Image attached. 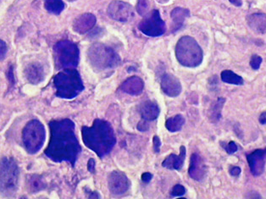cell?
Here are the masks:
<instances>
[{"mask_svg":"<svg viewBox=\"0 0 266 199\" xmlns=\"http://www.w3.org/2000/svg\"><path fill=\"white\" fill-rule=\"evenodd\" d=\"M50 128L51 137L45 154L52 161L69 162L74 166L82 151L75 133V123L70 119L53 120Z\"/></svg>","mask_w":266,"mask_h":199,"instance_id":"obj_1","label":"cell"},{"mask_svg":"<svg viewBox=\"0 0 266 199\" xmlns=\"http://www.w3.org/2000/svg\"><path fill=\"white\" fill-rule=\"evenodd\" d=\"M82 136L86 147L101 158L108 155L116 144L111 125L100 119L94 120L92 126H82Z\"/></svg>","mask_w":266,"mask_h":199,"instance_id":"obj_2","label":"cell"},{"mask_svg":"<svg viewBox=\"0 0 266 199\" xmlns=\"http://www.w3.org/2000/svg\"><path fill=\"white\" fill-rule=\"evenodd\" d=\"M53 84L56 96L65 100L75 99L85 89L79 72L73 68L64 69L57 74L53 77Z\"/></svg>","mask_w":266,"mask_h":199,"instance_id":"obj_3","label":"cell"},{"mask_svg":"<svg viewBox=\"0 0 266 199\" xmlns=\"http://www.w3.org/2000/svg\"><path fill=\"white\" fill-rule=\"evenodd\" d=\"M88 56L91 66L98 71L114 69L120 63V55L104 44H93L88 50Z\"/></svg>","mask_w":266,"mask_h":199,"instance_id":"obj_4","label":"cell"},{"mask_svg":"<svg viewBox=\"0 0 266 199\" xmlns=\"http://www.w3.org/2000/svg\"><path fill=\"white\" fill-rule=\"evenodd\" d=\"M176 57L181 65L194 68L202 64L204 53L194 38L184 36L176 44Z\"/></svg>","mask_w":266,"mask_h":199,"instance_id":"obj_5","label":"cell"},{"mask_svg":"<svg viewBox=\"0 0 266 199\" xmlns=\"http://www.w3.org/2000/svg\"><path fill=\"white\" fill-rule=\"evenodd\" d=\"M19 168L11 158L0 159V194L11 196L15 194L19 182Z\"/></svg>","mask_w":266,"mask_h":199,"instance_id":"obj_6","label":"cell"},{"mask_svg":"<svg viewBox=\"0 0 266 199\" xmlns=\"http://www.w3.org/2000/svg\"><path fill=\"white\" fill-rule=\"evenodd\" d=\"M79 49L68 40L59 41L53 47V56L58 69L76 68L79 64Z\"/></svg>","mask_w":266,"mask_h":199,"instance_id":"obj_7","label":"cell"},{"mask_svg":"<svg viewBox=\"0 0 266 199\" xmlns=\"http://www.w3.org/2000/svg\"><path fill=\"white\" fill-rule=\"evenodd\" d=\"M46 138L45 128L38 120H32L25 126L22 132L24 147L27 152L34 154L44 146Z\"/></svg>","mask_w":266,"mask_h":199,"instance_id":"obj_8","label":"cell"},{"mask_svg":"<svg viewBox=\"0 0 266 199\" xmlns=\"http://www.w3.org/2000/svg\"><path fill=\"white\" fill-rule=\"evenodd\" d=\"M138 27L144 35L153 38L160 37L165 33V23L157 9H154L150 13H148L140 23L138 24Z\"/></svg>","mask_w":266,"mask_h":199,"instance_id":"obj_9","label":"cell"},{"mask_svg":"<svg viewBox=\"0 0 266 199\" xmlns=\"http://www.w3.org/2000/svg\"><path fill=\"white\" fill-rule=\"evenodd\" d=\"M107 13L111 19L122 23L132 21L135 15L133 7L130 3L120 0L112 1L108 5Z\"/></svg>","mask_w":266,"mask_h":199,"instance_id":"obj_10","label":"cell"},{"mask_svg":"<svg viewBox=\"0 0 266 199\" xmlns=\"http://www.w3.org/2000/svg\"><path fill=\"white\" fill-rule=\"evenodd\" d=\"M108 189L114 196L126 194L131 187V182L126 174L121 171H112L108 176Z\"/></svg>","mask_w":266,"mask_h":199,"instance_id":"obj_11","label":"cell"},{"mask_svg":"<svg viewBox=\"0 0 266 199\" xmlns=\"http://www.w3.org/2000/svg\"><path fill=\"white\" fill-rule=\"evenodd\" d=\"M247 160L252 175L254 176H261L263 174L266 166V148L263 149L255 150L251 153L247 154Z\"/></svg>","mask_w":266,"mask_h":199,"instance_id":"obj_12","label":"cell"},{"mask_svg":"<svg viewBox=\"0 0 266 199\" xmlns=\"http://www.w3.org/2000/svg\"><path fill=\"white\" fill-rule=\"evenodd\" d=\"M160 87L163 93L169 97H177L182 91L181 82L170 74H164L161 77Z\"/></svg>","mask_w":266,"mask_h":199,"instance_id":"obj_13","label":"cell"},{"mask_svg":"<svg viewBox=\"0 0 266 199\" xmlns=\"http://www.w3.org/2000/svg\"><path fill=\"white\" fill-rule=\"evenodd\" d=\"M207 172V168L201 156L198 153H193L190 158V166L188 174L191 178L195 181H201Z\"/></svg>","mask_w":266,"mask_h":199,"instance_id":"obj_14","label":"cell"},{"mask_svg":"<svg viewBox=\"0 0 266 199\" xmlns=\"http://www.w3.org/2000/svg\"><path fill=\"white\" fill-rule=\"evenodd\" d=\"M95 15L91 13H85L77 16L72 24V27L76 33L84 34L88 33L96 24Z\"/></svg>","mask_w":266,"mask_h":199,"instance_id":"obj_15","label":"cell"},{"mask_svg":"<svg viewBox=\"0 0 266 199\" xmlns=\"http://www.w3.org/2000/svg\"><path fill=\"white\" fill-rule=\"evenodd\" d=\"M144 82L138 76H132L129 77L125 82H123L120 89L124 93L132 95V96H138L144 91Z\"/></svg>","mask_w":266,"mask_h":199,"instance_id":"obj_16","label":"cell"},{"mask_svg":"<svg viewBox=\"0 0 266 199\" xmlns=\"http://www.w3.org/2000/svg\"><path fill=\"white\" fill-rule=\"evenodd\" d=\"M186 152H187V150H186L185 146H181L180 148L179 155L171 153V154L165 158V159L162 163V165L164 168L169 169V170H181L182 166H183V164H184Z\"/></svg>","mask_w":266,"mask_h":199,"instance_id":"obj_17","label":"cell"},{"mask_svg":"<svg viewBox=\"0 0 266 199\" xmlns=\"http://www.w3.org/2000/svg\"><path fill=\"white\" fill-rule=\"evenodd\" d=\"M139 113L143 120L149 122L156 120L159 117V115L160 114V108L156 102L148 100L141 104Z\"/></svg>","mask_w":266,"mask_h":199,"instance_id":"obj_18","label":"cell"},{"mask_svg":"<svg viewBox=\"0 0 266 199\" xmlns=\"http://www.w3.org/2000/svg\"><path fill=\"white\" fill-rule=\"evenodd\" d=\"M248 25L250 29L259 34L266 33V14L255 13L249 15L247 18Z\"/></svg>","mask_w":266,"mask_h":199,"instance_id":"obj_19","label":"cell"},{"mask_svg":"<svg viewBox=\"0 0 266 199\" xmlns=\"http://www.w3.org/2000/svg\"><path fill=\"white\" fill-rule=\"evenodd\" d=\"M25 76L32 84H39L44 81L45 76L44 68L38 63L30 64L25 69Z\"/></svg>","mask_w":266,"mask_h":199,"instance_id":"obj_20","label":"cell"},{"mask_svg":"<svg viewBox=\"0 0 266 199\" xmlns=\"http://www.w3.org/2000/svg\"><path fill=\"white\" fill-rule=\"evenodd\" d=\"M190 15V12L184 8H176L170 13V17L172 21V32L178 31L184 23L186 18Z\"/></svg>","mask_w":266,"mask_h":199,"instance_id":"obj_21","label":"cell"},{"mask_svg":"<svg viewBox=\"0 0 266 199\" xmlns=\"http://www.w3.org/2000/svg\"><path fill=\"white\" fill-rule=\"evenodd\" d=\"M220 78L222 82L231 85H243L244 81H243L242 76H238L237 74L234 73L232 70H223L220 74Z\"/></svg>","mask_w":266,"mask_h":199,"instance_id":"obj_22","label":"cell"},{"mask_svg":"<svg viewBox=\"0 0 266 199\" xmlns=\"http://www.w3.org/2000/svg\"><path fill=\"white\" fill-rule=\"evenodd\" d=\"M185 118L181 114L170 117L165 122L166 129L170 132H177L184 126Z\"/></svg>","mask_w":266,"mask_h":199,"instance_id":"obj_23","label":"cell"},{"mask_svg":"<svg viewBox=\"0 0 266 199\" xmlns=\"http://www.w3.org/2000/svg\"><path fill=\"white\" fill-rule=\"evenodd\" d=\"M44 7L53 15H59L64 10L65 4L62 0H44Z\"/></svg>","mask_w":266,"mask_h":199,"instance_id":"obj_24","label":"cell"},{"mask_svg":"<svg viewBox=\"0 0 266 199\" xmlns=\"http://www.w3.org/2000/svg\"><path fill=\"white\" fill-rule=\"evenodd\" d=\"M28 186H29L30 190L33 193L44 190L45 188V184L43 179L40 176H36V175L30 176V178L28 179Z\"/></svg>","mask_w":266,"mask_h":199,"instance_id":"obj_25","label":"cell"},{"mask_svg":"<svg viewBox=\"0 0 266 199\" xmlns=\"http://www.w3.org/2000/svg\"><path fill=\"white\" fill-rule=\"evenodd\" d=\"M225 102V100L224 98H219L211 109V119L213 122H216L221 118V110Z\"/></svg>","mask_w":266,"mask_h":199,"instance_id":"obj_26","label":"cell"},{"mask_svg":"<svg viewBox=\"0 0 266 199\" xmlns=\"http://www.w3.org/2000/svg\"><path fill=\"white\" fill-rule=\"evenodd\" d=\"M149 6H150L149 0H138L136 9L138 11V15L144 17L149 13Z\"/></svg>","mask_w":266,"mask_h":199,"instance_id":"obj_27","label":"cell"},{"mask_svg":"<svg viewBox=\"0 0 266 199\" xmlns=\"http://www.w3.org/2000/svg\"><path fill=\"white\" fill-rule=\"evenodd\" d=\"M261 63H262V58L261 56L253 55L250 59V65L255 70H258L261 68Z\"/></svg>","mask_w":266,"mask_h":199,"instance_id":"obj_28","label":"cell"},{"mask_svg":"<svg viewBox=\"0 0 266 199\" xmlns=\"http://www.w3.org/2000/svg\"><path fill=\"white\" fill-rule=\"evenodd\" d=\"M186 194V189L182 185H176L171 192V197H181Z\"/></svg>","mask_w":266,"mask_h":199,"instance_id":"obj_29","label":"cell"},{"mask_svg":"<svg viewBox=\"0 0 266 199\" xmlns=\"http://www.w3.org/2000/svg\"><path fill=\"white\" fill-rule=\"evenodd\" d=\"M225 149L228 154H233V153L237 152L238 148H237V144L235 142L231 141L226 146H225Z\"/></svg>","mask_w":266,"mask_h":199,"instance_id":"obj_30","label":"cell"},{"mask_svg":"<svg viewBox=\"0 0 266 199\" xmlns=\"http://www.w3.org/2000/svg\"><path fill=\"white\" fill-rule=\"evenodd\" d=\"M7 50H8V48H7L5 43L0 39V60H3L5 58Z\"/></svg>","mask_w":266,"mask_h":199,"instance_id":"obj_31","label":"cell"},{"mask_svg":"<svg viewBox=\"0 0 266 199\" xmlns=\"http://www.w3.org/2000/svg\"><path fill=\"white\" fill-rule=\"evenodd\" d=\"M149 121H146V120H141L140 122L138 123V130L140 131V132H147L149 131Z\"/></svg>","mask_w":266,"mask_h":199,"instance_id":"obj_32","label":"cell"},{"mask_svg":"<svg viewBox=\"0 0 266 199\" xmlns=\"http://www.w3.org/2000/svg\"><path fill=\"white\" fill-rule=\"evenodd\" d=\"M153 143H154V150H155V152L158 153V152H160V139L157 136H155L154 138H153Z\"/></svg>","mask_w":266,"mask_h":199,"instance_id":"obj_33","label":"cell"},{"mask_svg":"<svg viewBox=\"0 0 266 199\" xmlns=\"http://www.w3.org/2000/svg\"><path fill=\"white\" fill-rule=\"evenodd\" d=\"M153 178V175L151 173L145 172L142 175V181L144 182V183H149Z\"/></svg>","mask_w":266,"mask_h":199,"instance_id":"obj_34","label":"cell"},{"mask_svg":"<svg viewBox=\"0 0 266 199\" xmlns=\"http://www.w3.org/2000/svg\"><path fill=\"white\" fill-rule=\"evenodd\" d=\"M242 172L241 168L238 166L231 167V170H230V174L232 176H238Z\"/></svg>","mask_w":266,"mask_h":199,"instance_id":"obj_35","label":"cell"},{"mask_svg":"<svg viewBox=\"0 0 266 199\" xmlns=\"http://www.w3.org/2000/svg\"><path fill=\"white\" fill-rule=\"evenodd\" d=\"M95 165H96L95 160H94V158H90L88 163V169L92 174L95 172Z\"/></svg>","mask_w":266,"mask_h":199,"instance_id":"obj_36","label":"cell"},{"mask_svg":"<svg viewBox=\"0 0 266 199\" xmlns=\"http://www.w3.org/2000/svg\"><path fill=\"white\" fill-rule=\"evenodd\" d=\"M260 122L262 125H266V112H263L260 116Z\"/></svg>","mask_w":266,"mask_h":199,"instance_id":"obj_37","label":"cell"},{"mask_svg":"<svg viewBox=\"0 0 266 199\" xmlns=\"http://www.w3.org/2000/svg\"><path fill=\"white\" fill-rule=\"evenodd\" d=\"M233 5L237 6V7H240L243 4V1L242 0H229Z\"/></svg>","mask_w":266,"mask_h":199,"instance_id":"obj_38","label":"cell"},{"mask_svg":"<svg viewBox=\"0 0 266 199\" xmlns=\"http://www.w3.org/2000/svg\"><path fill=\"white\" fill-rule=\"evenodd\" d=\"M89 198H90V199H92V198H93V199H100V194H98V193H96V192H94V193L91 194Z\"/></svg>","mask_w":266,"mask_h":199,"instance_id":"obj_39","label":"cell"},{"mask_svg":"<svg viewBox=\"0 0 266 199\" xmlns=\"http://www.w3.org/2000/svg\"><path fill=\"white\" fill-rule=\"evenodd\" d=\"M160 3H165L169 1V0H157Z\"/></svg>","mask_w":266,"mask_h":199,"instance_id":"obj_40","label":"cell"},{"mask_svg":"<svg viewBox=\"0 0 266 199\" xmlns=\"http://www.w3.org/2000/svg\"><path fill=\"white\" fill-rule=\"evenodd\" d=\"M68 1H76V0H68Z\"/></svg>","mask_w":266,"mask_h":199,"instance_id":"obj_41","label":"cell"}]
</instances>
